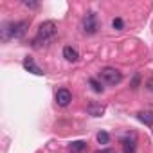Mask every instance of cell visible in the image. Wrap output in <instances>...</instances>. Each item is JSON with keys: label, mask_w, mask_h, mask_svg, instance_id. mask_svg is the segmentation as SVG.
<instances>
[{"label": "cell", "mask_w": 153, "mask_h": 153, "mask_svg": "<svg viewBox=\"0 0 153 153\" xmlns=\"http://www.w3.org/2000/svg\"><path fill=\"white\" fill-rule=\"evenodd\" d=\"M56 34H58V25L54 20H45L40 27H38V33L33 40V45L34 47H42V45H49L51 42L56 40Z\"/></svg>", "instance_id": "obj_1"}, {"label": "cell", "mask_w": 153, "mask_h": 153, "mask_svg": "<svg viewBox=\"0 0 153 153\" xmlns=\"http://www.w3.org/2000/svg\"><path fill=\"white\" fill-rule=\"evenodd\" d=\"M29 27V22L27 20H22V22H11V24H6L2 27V42H7L11 38H22L25 34Z\"/></svg>", "instance_id": "obj_2"}, {"label": "cell", "mask_w": 153, "mask_h": 153, "mask_svg": "<svg viewBox=\"0 0 153 153\" xmlns=\"http://www.w3.org/2000/svg\"><path fill=\"white\" fill-rule=\"evenodd\" d=\"M99 78H101V81H105L106 85L115 87V85H119V83L123 81V74H121V70H117V68H114V67H105V68H101V72H99Z\"/></svg>", "instance_id": "obj_3"}, {"label": "cell", "mask_w": 153, "mask_h": 153, "mask_svg": "<svg viewBox=\"0 0 153 153\" xmlns=\"http://www.w3.org/2000/svg\"><path fill=\"white\" fill-rule=\"evenodd\" d=\"M99 29V24H97V15L96 13H88L83 20V31L87 34H96Z\"/></svg>", "instance_id": "obj_4"}, {"label": "cell", "mask_w": 153, "mask_h": 153, "mask_svg": "<svg viewBox=\"0 0 153 153\" xmlns=\"http://www.w3.org/2000/svg\"><path fill=\"white\" fill-rule=\"evenodd\" d=\"M54 99H56V105H58V106H68L70 101H72V94H70L68 88H59V90L56 92Z\"/></svg>", "instance_id": "obj_5"}, {"label": "cell", "mask_w": 153, "mask_h": 153, "mask_svg": "<svg viewBox=\"0 0 153 153\" xmlns=\"http://www.w3.org/2000/svg\"><path fill=\"white\" fill-rule=\"evenodd\" d=\"M24 68H25L27 72H31V74H36V76H43V74H45V72L34 63L33 58H25V59H24Z\"/></svg>", "instance_id": "obj_6"}, {"label": "cell", "mask_w": 153, "mask_h": 153, "mask_svg": "<svg viewBox=\"0 0 153 153\" xmlns=\"http://www.w3.org/2000/svg\"><path fill=\"white\" fill-rule=\"evenodd\" d=\"M63 58L67 61H78L79 59V52H78V49L72 47V45H65L63 47Z\"/></svg>", "instance_id": "obj_7"}, {"label": "cell", "mask_w": 153, "mask_h": 153, "mask_svg": "<svg viewBox=\"0 0 153 153\" xmlns=\"http://www.w3.org/2000/svg\"><path fill=\"white\" fill-rule=\"evenodd\" d=\"M87 112H88L92 117H99V115H103L105 106H103V105H99V103H90V105L87 106Z\"/></svg>", "instance_id": "obj_8"}, {"label": "cell", "mask_w": 153, "mask_h": 153, "mask_svg": "<svg viewBox=\"0 0 153 153\" xmlns=\"http://www.w3.org/2000/svg\"><path fill=\"white\" fill-rule=\"evenodd\" d=\"M137 117H139V121L144 123L146 126H151V124H153V112H139Z\"/></svg>", "instance_id": "obj_9"}, {"label": "cell", "mask_w": 153, "mask_h": 153, "mask_svg": "<svg viewBox=\"0 0 153 153\" xmlns=\"http://www.w3.org/2000/svg\"><path fill=\"white\" fill-rule=\"evenodd\" d=\"M70 151L72 153H81V151H85L87 149V144L83 142V140H74V142H70Z\"/></svg>", "instance_id": "obj_10"}, {"label": "cell", "mask_w": 153, "mask_h": 153, "mask_svg": "<svg viewBox=\"0 0 153 153\" xmlns=\"http://www.w3.org/2000/svg\"><path fill=\"white\" fill-rule=\"evenodd\" d=\"M88 83H90V87H92V90H94V92H97V94H101V92L105 90V87H103V83H101L99 79H96V78H90V79H88Z\"/></svg>", "instance_id": "obj_11"}, {"label": "cell", "mask_w": 153, "mask_h": 153, "mask_svg": "<svg viewBox=\"0 0 153 153\" xmlns=\"http://www.w3.org/2000/svg\"><path fill=\"white\" fill-rule=\"evenodd\" d=\"M123 148L126 153H135V140H130V139H123Z\"/></svg>", "instance_id": "obj_12"}, {"label": "cell", "mask_w": 153, "mask_h": 153, "mask_svg": "<svg viewBox=\"0 0 153 153\" xmlns=\"http://www.w3.org/2000/svg\"><path fill=\"white\" fill-rule=\"evenodd\" d=\"M97 142H99V144H108V142H110V135H108L106 131H99V133H97Z\"/></svg>", "instance_id": "obj_13"}, {"label": "cell", "mask_w": 153, "mask_h": 153, "mask_svg": "<svg viewBox=\"0 0 153 153\" xmlns=\"http://www.w3.org/2000/svg\"><path fill=\"white\" fill-rule=\"evenodd\" d=\"M112 27L115 29V31H123L124 29V22H123V18H114V22H112Z\"/></svg>", "instance_id": "obj_14"}, {"label": "cell", "mask_w": 153, "mask_h": 153, "mask_svg": "<svg viewBox=\"0 0 153 153\" xmlns=\"http://www.w3.org/2000/svg\"><path fill=\"white\" fill-rule=\"evenodd\" d=\"M139 81H140V76L135 74V76H133V81H131V88H137V87H139Z\"/></svg>", "instance_id": "obj_15"}, {"label": "cell", "mask_w": 153, "mask_h": 153, "mask_svg": "<svg viewBox=\"0 0 153 153\" xmlns=\"http://www.w3.org/2000/svg\"><path fill=\"white\" fill-rule=\"evenodd\" d=\"M24 6H25V7H31V9H36V7H38V2H29V0H25Z\"/></svg>", "instance_id": "obj_16"}, {"label": "cell", "mask_w": 153, "mask_h": 153, "mask_svg": "<svg viewBox=\"0 0 153 153\" xmlns=\"http://www.w3.org/2000/svg\"><path fill=\"white\" fill-rule=\"evenodd\" d=\"M146 87H148V90H151V92H153V76L146 81Z\"/></svg>", "instance_id": "obj_17"}, {"label": "cell", "mask_w": 153, "mask_h": 153, "mask_svg": "<svg viewBox=\"0 0 153 153\" xmlns=\"http://www.w3.org/2000/svg\"><path fill=\"white\" fill-rule=\"evenodd\" d=\"M96 153H115V151L108 148V149H99V151H96Z\"/></svg>", "instance_id": "obj_18"}]
</instances>
